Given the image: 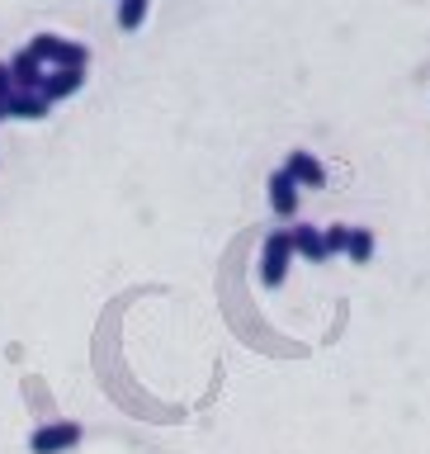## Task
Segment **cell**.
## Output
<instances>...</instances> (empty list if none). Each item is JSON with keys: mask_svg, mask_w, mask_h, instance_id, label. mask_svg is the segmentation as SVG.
Segmentation results:
<instances>
[{"mask_svg": "<svg viewBox=\"0 0 430 454\" xmlns=\"http://www.w3.org/2000/svg\"><path fill=\"white\" fill-rule=\"evenodd\" d=\"M346 237H350V227H346V223H332V227H322L326 255H346Z\"/></svg>", "mask_w": 430, "mask_h": 454, "instance_id": "11", "label": "cell"}, {"mask_svg": "<svg viewBox=\"0 0 430 454\" xmlns=\"http://www.w3.org/2000/svg\"><path fill=\"white\" fill-rule=\"evenodd\" d=\"M265 190H270V208H275L279 213V218H293V213H298V184H293V176H289V170H275V176H270V184H265Z\"/></svg>", "mask_w": 430, "mask_h": 454, "instance_id": "7", "label": "cell"}, {"mask_svg": "<svg viewBox=\"0 0 430 454\" xmlns=\"http://www.w3.org/2000/svg\"><path fill=\"white\" fill-rule=\"evenodd\" d=\"M142 20H147V0H119V14H113L119 34H137Z\"/></svg>", "mask_w": 430, "mask_h": 454, "instance_id": "10", "label": "cell"}, {"mask_svg": "<svg viewBox=\"0 0 430 454\" xmlns=\"http://www.w3.org/2000/svg\"><path fill=\"white\" fill-rule=\"evenodd\" d=\"M81 440H85V431L76 421H48L28 435V450L34 454H66V450H76Z\"/></svg>", "mask_w": 430, "mask_h": 454, "instance_id": "2", "label": "cell"}, {"mask_svg": "<svg viewBox=\"0 0 430 454\" xmlns=\"http://www.w3.org/2000/svg\"><path fill=\"white\" fill-rule=\"evenodd\" d=\"M85 85V71H71V67H48V76H43L38 95L48 99V105H62V99H71Z\"/></svg>", "mask_w": 430, "mask_h": 454, "instance_id": "3", "label": "cell"}, {"mask_svg": "<svg viewBox=\"0 0 430 454\" xmlns=\"http://www.w3.org/2000/svg\"><path fill=\"white\" fill-rule=\"evenodd\" d=\"M10 90H14V81H10V67L0 62V105H5V99H10Z\"/></svg>", "mask_w": 430, "mask_h": 454, "instance_id": "12", "label": "cell"}, {"mask_svg": "<svg viewBox=\"0 0 430 454\" xmlns=\"http://www.w3.org/2000/svg\"><path fill=\"white\" fill-rule=\"evenodd\" d=\"M289 232H293V255H303V261H312V265L332 261V255H326V241H322V227L298 223V227H289Z\"/></svg>", "mask_w": 430, "mask_h": 454, "instance_id": "8", "label": "cell"}, {"mask_svg": "<svg viewBox=\"0 0 430 454\" xmlns=\"http://www.w3.org/2000/svg\"><path fill=\"white\" fill-rule=\"evenodd\" d=\"M5 67H10V81H14V90H38V85H43V76H48V67H43V62H38V57L28 52V48H24V52H14Z\"/></svg>", "mask_w": 430, "mask_h": 454, "instance_id": "6", "label": "cell"}, {"mask_svg": "<svg viewBox=\"0 0 430 454\" xmlns=\"http://www.w3.org/2000/svg\"><path fill=\"white\" fill-rule=\"evenodd\" d=\"M284 170L293 176L298 190H322V184H326V170H322V161H317L312 152H289V161H284Z\"/></svg>", "mask_w": 430, "mask_h": 454, "instance_id": "4", "label": "cell"}, {"mask_svg": "<svg viewBox=\"0 0 430 454\" xmlns=\"http://www.w3.org/2000/svg\"><path fill=\"white\" fill-rule=\"evenodd\" d=\"M0 123H5V105H0Z\"/></svg>", "mask_w": 430, "mask_h": 454, "instance_id": "13", "label": "cell"}, {"mask_svg": "<svg viewBox=\"0 0 430 454\" xmlns=\"http://www.w3.org/2000/svg\"><path fill=\"white\" fill-rule=\"evenodd\" d=\"M48 114H52V105L38 90H10V99H5V119L38 123V119H48Z\"/></svg>", "mask_w": 430, "mask_h": 454, "instance_id": "5", "label": "cell"}, {"mask_svg": "<svg viewBox=\"0 0 430 454\" xmlns=\"http://www.w3.org/2000/svg\"><path fill=\"white\" fill-rule=\"evenodd\" d=\"M346 255H350L355 265H369V261H374V232H369V227H350Z\"/></svg>", "mask_w": 430, "mask_h": 454, "instance_id": "9", "label": "cell"}, {"mask_svg": "<svg viewBox=\"0 0 430 454\" xmlns=\"http://www.w3.org/2000/svg\"><path fill=\"white\" fill-rule=\"evenodd\" d=\"M289 265H293V232L289 227H275L261 247V284L265 289H279L289 279Z\"/></svg>", "mask_w": 430, "mask_h": 454, "instance_id": "1", "label": "cell"}]
</instances>
